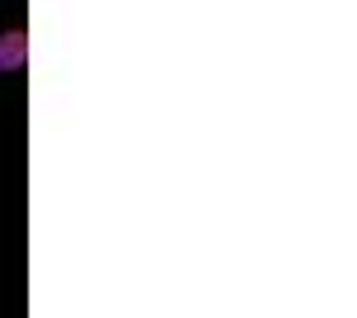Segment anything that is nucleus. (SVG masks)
<instances>
[{
	"label": "nucleus",
	"instance_id": "f257e3e1",
	"mask_svg": "<svg viewBox=\"0 0 357 318\" xmlns=\"http://www.w3.org/2000/svg\"><path fill=\"white\" fill-rule=\"evenodd\" d=\"M29 57V38L24 29H10V33H0V72H20Z\"/></svg>",
	"mask_w": 357,
	"mask_h": 318
}]
</instances>
